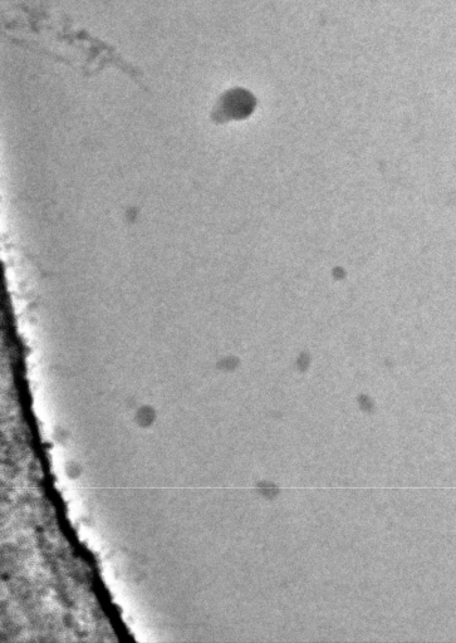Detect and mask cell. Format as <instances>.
I'll return each instance as SVG.
<instances>
[{"instance_id":"6da1fadb","label":"cell","mask_w":456,"mask_h":643,"mask_svg":"<svg viewBox=\"0 0 456 643\" xmlns=\"http://www.w3.org/2000/svg\"><path fill=\"white\" fill-rule=\"evenodd\" d=\"M253 107L252 97L244 91H233L225 96L223 110L232 116L247 115Z\"/></svg>"}]
</instances>
